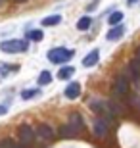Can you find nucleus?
Wrapping results in <instances>:
<instances>
[{
    "mask_svg": "<svg viewBox=\"0 0 140 148\" xmlns=\"http://www.w3.org/2000/svg\"><path fill=\"white\" fill-rule=\"evenodd\" d=\"M135 60H136V62H138V64H140V48L136 50V56H135Z\"/></svg>",
    "mask_w": 140,
    "mask_h": 148,
    "instance_id": "5701e85b",
    "label": "nucleus"
},
{
    "mask_svg": "<svg viewBox=\"0 0 140 148\" xmlns=\"http://www.w3.org/2000/svg\"><path fill=\"white\" fill-rule=\"evenodd\" d=\"M54 135H56V131L48 125V123H40V125L37 127V137L42 138V140H52Z\"/></svg>",
    "mask_w": 140,
    "mask_h": 148,
    "instance_id": "6e6552de",
    "label": "nucleus"
},
{
    "mask_svg": "<svg viewBox=\"0 0 140 148\" xmlns=\"http://www.w3.org/2000/svg\"><path fill=\"white\" fill-rule=\"evenodd\" d=\"M90 25H92V17L90 16H83L81 19L77 21V29H79V31H88Z\"/></svg>",
    "mask_w": 140,
    "mask_h": 148,
    "instance_id": "f3484780",
    "label": "nucleus"
},
{
    "mask_svg": "<svg viewBox=\"0 0 140 148\" xmlns=\"http://www.w3.org/2000/svg\"><path fill=\"white\" fill-rule=\"evenodd\" d=\"M123 21V12H111L108 17V23L111 25V27H115V25H119V23Z\"/></svg>",
    "mask_w": 140,
    "mask_h": 148,
    "instance_id": "a211bd4d",
    "label": "nucleus"
},
{
    "mask_svg": "<svg viewBox=\"0 0 140 148\" xmlns=\"http://www.w3.org/2000/svg\"><path fill=\"white\" fill-rule=\"evenodd\" d=\"M73 73H75V67H73V66H61V67H59V71H58V79L67 81V79L73 77Z\"/></svg>",
    "mask_w": 140,
    "mask_h": 148,
    "instance_id": "f8f14e48",
    "label": "nucleus"
},
{
    "mask_svg": "<svg viewBox=\"0 0 140 148\" xmlns=\"http://www.w3.org/2000/svg\"><path fill=\"white\" fill-rule=\"evenodd\" d=\"M88 108H90L98 117H106V119H111L113 117L111 112H109L108 102H104V100H100V98H92L90 102H88Z\"/></svg>",
    "mask_w": 140,
    "mask_h": 148,
    "instance_id": "7ed1b4c3",
    "label": "nucleus"
},
{
    "mask_svg": "<svg viewBox=\"0 0 140 148\" xmlns=\"http://www.w3.org/2000/svg\"><path fill=\"white\" fill-rule=\"evenodd\" d=\"M37 94H38V88H25V90H21V98L31 100L33 96H37Z\"/></svg>",
    "mask_w": 140,
    "mask_h": 148,
    "instance_id": "412c9836",
    "label": "nucleus"
},
{
    "mask_svg": "<svg viewBox=\"0 0 140 148\" xmlns=\"http://www.w3.org/2000/svg\"><path fill=\"white\" fill-rule=\"evenodd\" d=\"M136 2H140V0H127V4H129V6H132V4H136Z\"/></svg>",
    "mask_w": 140,
    "mask_h": 148,
    "instance_id": "b1692460",
    "label": "nucleus"
},
{
    "mask_svg": "<svg viewBox=\"0 0 140 148\" xmlns=\"http://www.w3.org/2000/svg\"><path fill=\"white\" fill-rule=\"evenodd\" d=\"M127 92H129V75L121 73V75H117V79L113 83V94L115 96H125Z\"/></svg>",
    "mask_w": 140,
    "mask_h": 148,
    "instance_id": "20e7f679",
    "label": "nucleus"
},
{
    "mask_svg": "<svg viewBox=\"0 0 140 148\" xmlns=\"http://www.w3.org/2000/svg\"><path fill=\"white\" fill-rule=\"evenodd\" d=\"M0 148H23L14 140V138H2L0 140Z\"/></svg>",
    "mask_w": 140,
    "mask_h": 148,
    "instance_id": "aec40b11",
    "label": "nucleus"
},
{
    "mask_svg": "<svg viewBox=\"0 0 140 148\" xmlns=\"http://www.w3.org/2000/svg\"><path fill=\"white\" fill-rule=\"evenodd\" d=\"M98 62H100V50L94 48V50H90V52L83 58V66L85 67H94Z\"/></svg>",
    "mask_w": 140,
    "mask_h": 148,
    "instance_id": "9d476101",
    "label": "nucleus"
},
{
    "mask_svg": "<svg viewBox=\"0 0 140 148\" xmlns=\"http://www.w3.org/2000/svg\"><path fill=\"white\" fill-rule=\"evenodd\" d=\"M108 106H109V112H111V115H121L123 114V106H121V102H117V100H108Z\"/></svg>",
    "mask_w": 140,
    "mask_h": 148,
    "instance_id": "dca6fc26",
    "label": "nucleus"
},
{
    "mask_svg": "<svg viewBox=\"0 0 140 148\" xmlns=\"http://www.w3.org/2000/svg\"><path fill=\"white\" fill-rule=\"evenodd\" d=\"M67 123H69V125L73 127L77 133H81V131H83V127H85V123H83V117H81L79 114H71V115H69V121H67Z\"/></svg>",
    "mask_w": 140,
    "mask_h": 148,
    "instance_id": "9b49d317",
    "label": "nucleus"
},
{
    "mask_svg": "<svg viewBox=\"0 0 140 148\" xmlns=\"http://www.w3.org/2000/svg\"><path fill=\"white\" fill-rule=\"evenodd\" d=\"M61 23V16L59 14H54V16H48L42 19V27H56Z\"/></svg>",
    "mask_w": 140,
    "mask_h": 148,
    "instance_id": "4468645a",
    "label": "nucleus"
},
{
    "mask_svg": "<svg viewBox=\"0 0 140 148\" xmlns=\"http://www.w3.org/2000/svg\"><path fill=\"white\" fill-rule=\"evenodd\" d=\"M6 114H8V108L4 104H0V115H6Z\"/></svg>",
    "mask_w": 140,
    "mask_h": 148,
    "instance_id": "4be33fe9",
    "label": "nucleus"
},
{
    "mask_svg": "<svg viewBox=\"0 0 140 148\" xmlns=\"http://www.w3.org/2000/svg\"><path fill=\"white\" fill-rule=\"evenodd\" d=\"M92 131H94V137L104 138L106 135H108V131H109V119H106V117H96Z\"/></svg>",
    "mask_w": 140,
    "mask_h": 148,
    "instance_id": "423d86ee",
    "label": "nucleus"
},
{
    "mask_svg": "<svg viewBox=\"0 0 140 148\" xmlns=\"http://www.w3.org/2000/svg\"><path fill=\"white\" fill-rule=\"evenodd\" d=\"M17 133H19V140H21L23 144H31L35 138H37V129H33L29 123H23L19 129H17Z\"/></svg>",
    "mask_w": 140,
    "mask_h": 148,
    "instance_id": "39448f33",
    "label": "nucleus"
},
{
    "mask_svg": "<svg viewBox=\"0 0 140 148\" xmlns=\"http://www.w3.org/2000/svg\"><path fill=\"white\" fill-rule=\"evenodd\" d=\"M0 50L6 54H17V52H27L29 42L21 40V38H12V40H2L0 42Z\"/></svg>",
    "mask_w": 140,
    "mask_h": 148,
    "instance_id": "f03ea898",
    "label": "nucleus"
},
{
    "mask_svg": "<svg viewBox=\"0 0 140 148\" xmlns=\"http://www.w3.org/2000/svg\"><path fill=\"white\" fill-rule=\"evenodd\" d=\"M59 135H61L64 138H73V137H77L79 133H77L75 129L69 125V123H64V125L59 127Z\"/></svg>",
    "mask_w": 140,
    "mask_h": 148,
    "instance_id": "ddd939ff",
    "label": "nucleus"
},
{
    "mask_svg": "<svg viewBox=\"0 0 140 148\" xmlns=\"http://www.w3.org/2000/svg\"><path fill=\"white\" fill-rule=\"evenodd\" d=\"M125 31H127V27H125L123 23H119V25L111 27L108 33H106V40H109V42H113V40H119V38L125 35Z\"/></svg>",
    "mask_w": 140,
    "mask_h": 148,
    "instance_id": "1a4fd4ad",
    "label": "nucleus"
},
{
    "mask_svg": "<svg viewBox=\"0 0 140 148\" xmlns=\"http://www.w3.org/2000/svg\"><path fill=\"white\" fill-rule=\"evenodd\" d=\"M48 60L52 62V64H58V66H65L67 62L75 56V52L69 48H64V46H58V48H52L48 50Z\"/></svg>",
    "mask_w": 140,
    "mask_h": 148,
    "instance_id": "f257e3e1",
    "label": "nucleus"
},
{
    "mask_svg": "<svg viewBox=\"0 0 140 148\" xmlns=\"http://www.w3.org/2000/svg\"><path fill=\"white\" fill-rule=\"evenodd\" d=\"M37 83H38V87H46V85H50V83H52V75H50V71L42 69L40 75L37 77Z\"/></svg>",
    "mask_w": 140,
    "mask_h": 148,
    "instance_id": "2eb2a0df",
    "label": "nucleus"
},
{
    "mask_svg": "<svg viewBox=\"0 0 140 148\" xmlns=\"http://www.w3.org/2000/svg\"><path fill=\"white\" fill-rule=\"evenodd\" d=\"M42 38H44L42 29H33V31H29V33H27V40H35V42H40Z\"/></svg>",
    "mask_w": 140,
    "mask_h": 148,
    "instance_id": "6ab92c4d",
    "label": "nucleus"
},
{
    "mask_svg": "<svg viewBox=\"0 0 140 148\" xmlns=\"http://www.w3.org/2000/svg\"><path fill=\"white\" fill-rule=\"evenodd\" d=\"M64 96H65L67 100L79 98V96H81V83H79V81L67 83V87H65V90H64Z\"/></svg>",
    "mask_w": 140,
    "mask_h": 148,
    "instance_id": "0eeeda50",
    "label": "nucleus"
}]
</instances>
